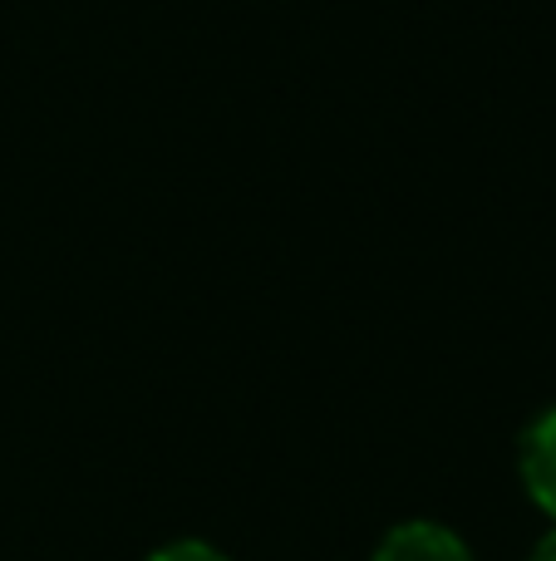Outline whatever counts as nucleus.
Returning <instances> with one entry per match:
<instances>
[{
	"mask_svg": "<svg viewBox=\"0 0 556 561\" xmlns=\"http://www.w3.org/2000/svg\"><path fill=\"white\" fill-rule=\"evenodd\" d=\"M518 478L528 497L556 523V404L542 409L518 438Z\"/></svg>",
	"mask_w": 556,
	"mask_h": 561,
	"instance_id": "obj_1",
	"label": "nucleus"
},
{
	"mask_svg": "<svg viewBox=\"0 0 556 561\" xmlns=\"http://www.w3.org/2000/svg\"><path fill=\"white\" fill-rule=\"evenodd\" d=\"M370 561H473V552L453 527L429 523V517H414V523L390 527Z\"/></svg>",
	"mask_w": 556,
	"mask_h": 561,
	"instance_id": "obj_2",
	"label": "nucleus"
},
{
	"mask_svg": "<svg viewBox=\"0 0 556 561\" xmlns=\"http://www.w3.org/2000/svg\"><path fill=\"white\" fill-rule=\"evenodd\" d=\"M148 561H232L227 552H217L212 542H197V537H183V542H167L158 547Z\"/></svg>",
	"mask_w": 556,
	"mask_h": 561,
	"instance_id": "obj_3",
	"label": "nucleus"
},
{
	"mask_svg": "<svg viewBox=\"0 0 556 561\" xmlns=\"http://www.w3.org/2000/svg\"><path fill=\"white\" fill-rule=\"evenodd\" d=\"M528 561H556V523H552V533L542 537L537 547H532V557H528Z\"/></svg>",
	"mask_w": 556,
	"mask_h": 561,
	"instance_id": "obj_4",
	"label": "nucleus"
}]
</instances>
